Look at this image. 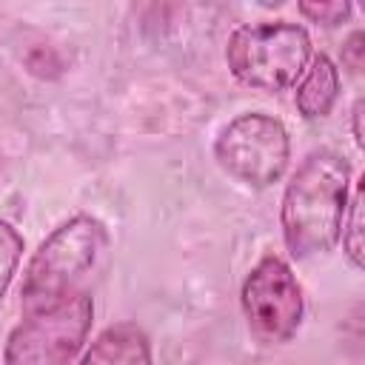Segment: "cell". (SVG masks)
<instances>
[{
	"mask_svg": "<svg viewBox=\"0 0 365 365\" xmlns=\"http://www.w3.org/2000/svg\"><path fill=\"white\" fill-rule=\"evenodd\" d=\"M351 165L336 151H311L294 171L279 208L282 240L291 257L311 259L339 242L348 205Z\"/></svg>",
	"mask_w": 365,
	"mask_h": 365,
	"instance_id": "1",
	"label": "cell"
},
{
	"mask_svg": "<svg viewBox=\"0 0 365 365\" xmlns=\"http://www.w3.org/2000/svg\"><path fill=\"white\" fill-rule=\"evenodd\" d=\"M108 234L97 217L77 214L57 225L34 251L23 277V314H34L63 302L77 294V279H83L100 254L106 251Z\"/></svg>",
	"mask_w": 365,
	"mask_h": 365,
	"instance_id": "2",
	"label": "cell"
},
{
	"mask_svg": "<svg viewBox=\"0 0 365 365\" xmlns=\"http://www.w3.org/2000/svg\"><path fill=\"white\" fill-rule=\"evenodd\" d=\"M231 74L259 91H282L294 86L311 63V37L297 23H251L240 26L225 48Z\"/></svg>",
	"mask_w": 365,
	"mask_h": 365,
	"instance_id": "3",
	"label": "cell"
},
{
	"mask_svg": "<svg viewBox=\"0 0 365 365\" xmlns=\"http://www.w3.org/2000/svg\"><path fill=\"white\" fill-rule=\"evenodd\" d=\"M94 302L86 291H77L51 308L26 314L9 334L3 365H71L88 336Z\"/></svg>",
	"mask_w": 365,
	"mask_h": 365,
	"instance_id": "4",
	"label": "cell"
},
{
	"mask_svg": "<svg viewBox=\"0 0 365 365\" xmlns=\"http://www.w3.org/2000/svg\"><path fill=\"white\" fill-rule=\"evenodd\" d=\"M214 157L222 171L251 188L274 185L291 160V140L285 125L262 111L234 117L214 143Z\"/></svg>",
	"mask_w": 365,
	"mask_h": 365,
	"instance_id": "5",
	"label": "cell"
},
{
	"mask_svg": "<svg viewBox=\"0 0 365 365\" xmlns=\"http://www.w3.org/2000/svg\"><path fill=\"white\" fill-rule=\"evenodd\" d=\"M240 302L251 334L268 345L288 342L297 334L305 311L302 288L291 265L277 254L262 257L248 271Z\"/></svg>",
	"mask_w": 365,
	"mask_h": 365,
	"instance_id": "6",
	"label": "cell"
},
{
	"mask_svg": "<svg viewBox=\"0 0 365 365\" xmlns=\"http://www.w3.org/2000/svg\"><path fill=\"white\" fill-rule=\"evenodd\" d=\"M80 365H154L151 339L137 322H114L91 342Z\"/></svg>",
	"mask_w": 365,
	"mask_h": 365,
	"instance_id": "7",
	"label": "cell"
},
{
	"mask_svg": "<svg viewBox=\"0 0 365 365\" xmlns=\"http://www.w3.org/2000/svg\"><path fill=\"white\" fill-rule=\"evenodd\" d=\"M339 97V71L328 54H317L297 83V108L305 120H319L331 114Z\"/></svg>",
	"mask_w": 365,
	"mask_h": 365,
	"instance_id": "8",
	"label": "cell"
},
{
	"mask_svg": "<svg viewBox=\"0 0 365 365\" xmlns=\"http://www.w3.org/2000/svg\"><path fill=\"white\" fill-rule=\"evenodd\" d=\"M362 202H365V185L359 180L354 188V197L345 205V217H342V228H339L342 251L354 268H362V262H365V257H362Z\"/></svg>",
	"mask_w": 365,
	"mask_h": 365,
	"instance_id": "9",
	"label": "cell"
},
{
	"mask_svg": "<svg viewBox=\"0 0 365 365\" xmlns=\"http://www.w3.org/2000/svg\"><path fill=\"white\" fill-rule=\"evenodd\" d=\"M20 254H23V237L17 234L14 225L0 220V302H3V294L11 282V277H14Z\"/></svg>",
	"mask_w": 365,
	"mask_h": 365,
	"instance_id": "10",
	"label": "cell"
},
{
	"mask_svg": "<svg viewBox=\"0 0 365 365\" xmlns=\"http://www.w3.org/2000/svg\"><path fill=\"white\" fill-rule=\"evenodd\" d=\"M354 6L348 0H325V3H299V14L319 26H339L351 17Z\"/></svg>",
	"mask_w": 365,
	"mask_h": 365,
	"instance_id": "11",
	"label": "cell"
},
{
	"mask_svg": "<svg viewBox=\"0 0 365 365\" xmlns=\"http://www.w3.org/2000/svg\"><path fill=\"white\" fill-rule=\"evenodd\" d=\"M365 37H362V31H354L351 37H348V43L342 46V66L345 68H351L354 74H359L362 71V54H365Z\"/></svg>",
	"mask_w": 365,
	"mask_h": 365,
	"instance_id": "12",
	"label": "cell"
},
{
	"mask_svg": "<svg viewBox=\"0 0 365 365\" xmlns=\"http://www.w3.org/2000/svg\"><path fill=\"white\" fill-rule=\"evenodd\" d=\"M351 123H354V140H356V145L362 148V100H356L354 103V111H351Z\"/></svg>",
	"mask_w": 365,
	"mask_h": 365,
	"instance_id": "13",
	"label": "cell"
}]
</instances>
